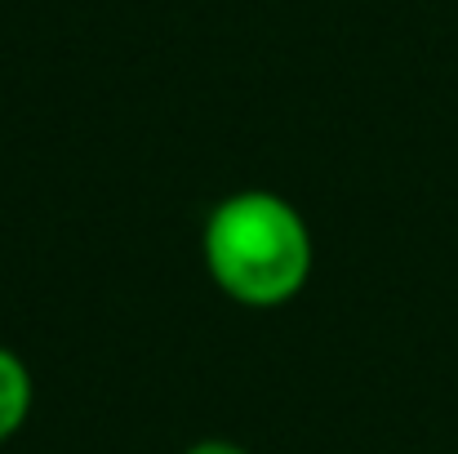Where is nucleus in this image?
Instances as JSON below:
<instances>
[{
	"instance_id": "nucleus-2",
	"label": "nucleus",
	"mask_w": 458,
	"mask_h": 454,
	"mask_svg": "<svg viewBox=\"0 0 458 454\" xmlns=\"http://www.w3.org/2000/svg\"><path fill=\"white\" fill-rule=\"evenodd\" d=\"M31 401H36V383H31L27 361L0 343V446L27 424Z\"/></svg>"
},
{
	"instance_id": "nucleus-3",
	"label": "nucleus",
	"mask_w": 458,
	"mask_h": 454,
	"mask_svg": "<svg viewBox=\"0 0 458 454\" xmlns=\"http://www.w3.org/2000/svg\"><path fill=\"white\" fill-rule=\"evenodd\" d=\"M182 454H250V450H245V446H236V441H223V437H205V441L187 446Z\"/></svg>"
},
{
	"instance_id": "nucleus-1",
	"label": "nucleus",
	"mask_w": 458,
	"mask_h": 454,
	"mask_svg": "<svg viewBox=\"0 0 458 454\" xmlns=\"http://www.w3.org/2000/svg\"><path fill=\"white\" fill-rule=\"evenodd\" d=\"M209 281L241 307H281L311 277V232L294 201L267 187L223 196L200 232Z\"/></svg>"
}]
</instances>
